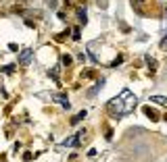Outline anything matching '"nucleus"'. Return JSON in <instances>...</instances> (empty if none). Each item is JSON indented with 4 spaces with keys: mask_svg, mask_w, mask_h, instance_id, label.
<instances>
[{
    "mask_svg": "<svg viewBox=\"0 0 167 162\" xmlns=\"http://www.w3.org/2000/svg\"><path fill=\"white\" fill-rule=\"evenodd\" d=\"M52 100H55V102H61V104L69 102V100H67V94H52Z\"/></svg>",
    "mask_w": 167,
    "mask_h": 162,
    "instance_id": "7",
    "label": "nucleus"
},
{
    "mask_svg": "<svg viewBox=\"0 0 167 162\" xmlns=\"http://www.w3.org/2000/svg\"><path fill=\"white\" fill-rule=\"evenodd\" d=\"M61 62H63L65 67H69L71 65V56H69V54H63V56H61Z\"/></svg>",
    "mask_w": 167,
    "mask_h": 162,
    "instance_id": "9",
    "label": "nucleus"
},
{
    "mask_svg": "<svg viewBox=\"0 0 167 162\" xmlns=\"http://www.w3.org/2000/svg\"><path fill=\"white\" fill-rule=\"evenodd\" d=\"M84 119H86V110L77 112V114L73 116V119H71V125H77V123H80V121H84Z\"/></svg>",
    "mask_w": 167,
    "mask_h": 162,
    "instance_id": "8",
    "label": "nucleus"
},
{
    "mask_svg": "<svg viewBox=\"0 0 167 162\" xmlns=\"http://www.w3.org/2000/svg\"><path fill=\"white\" fill-rule=\"evenodd\" d=\"M31 56H33V50H31V48H25V50L21 52V56H19V65H21V67H27L29 62H31Z\"/></svg>",
    "mask_w": 167,
    "mask_h": 162,
    "instance_id": "3",
    "label": "nucleus"
},
{
    "mask_svg": "<svg viewBox=\"0 0 167 162\" xmlns=\"http://www.w3.org/2000/svg\"><path fill=\"white\" fill-rule=\"evenodd\" d=\"M84 135H86V131H80V133H75L73 137L63 139V141H61V146H63V148H69V146H80V143L84 141Z\"/></svg>",
    "mask_w": 167,
    "mask_h": 162,
    "instance_id": "2",
    "label": "nucleus"
},
{
    "mask_svg": "<svg viewBox=\"0 0 167 162\" xmlns=\"http://www.w3.org/2000/svg\"><path fill=\"white\" fill-rule=\"evenodd\" d=\"M80 38H82V31H80V27H75V29H73V40L80 42Z\"/></svg>",
    "mask_w": 167,
    "mask_h": 162,
    "instance_id": "11",
    "label": "nucleus"
},
{
    "mask_svg": "<svg viewBox=\"0 0 167 162\" xmlns=\"http://www.w3.org/2000/svg\"><path fill=\"white\" fill-rule=\"evenodd\" d=\"M134 2L136 4H142V2H146V0H134ZM134 2H132V4H134Z\"/></svg>",
    "mask_w": 167,
    "mask_h": 162,
    "instance_id": "16",
    "label": "nucleus"
},
{
    "mask_svg": "<svg viewBox=\"0 0 167 162\" xmlns=\"http://www.w3.org/2000/svg\"><path fill=\"white\" fill-rule=\"evenodd\" d=\"M144 114H146V116H148L151 121H159V114H157V112L153 110L151 106H146V108H144Z\"/></svg>",
    "mask_w": 167,
    "mask_h": 162,
    "instance_id": "4",
    "label": "nucleus"
},
{
    "mask_svg": "<svg viewBox=\"0 0 167 162\" xmlns=\"http://www.w3.org/2000/svg\"><path fill=\"white\" fill-rule=\"evenodd\" d=\"M48 75L55 79V81H59V73H57V69H50V71H48Z\"/></svg>",
    "mask_w": 167,
    "mask_h": 162,
    "instance_id": "13",
    "label": "nucleus"
},
{
    "mask_svg": "<svg viewBox=\"0 0 167 162\" xmlns=\"http://www.w3.org/2000/svg\"><path fill=\"white\" fill-rule=\"evenodd\" d=\"M15 71V65H6V67H2V73H6V75H11Z\"/></svg>",
    "mask_w": 167,
    "mask_h": 162,
    "instance_id": "10",
    "label": "nucleus"
},
{
    "mask_svg": "<svg viewBox=\"0 0 167 162\" xmlns=\"http://www.w3.org/2000/svg\"><path fill=\"white\" fill-rule=\"evenodd\" d=\"M77 21L80 23H88V15H86V8H77Z\"/></svg>",
    "mask_w": 167,
    "mask_h": 162,
    "instance_id": "5",
    "label": "nucleus"
},
{
    "mask_svg": "<svg viewBox=\"0 0 167 162\" xmlns=\"http://www.w3.org/2000/svg\"><path fill=\"white\" fill-rule=\"evenodd\" d=\"M151 102L159 104V106H167V98H163V96H151Z\"/></svg>",
    "mask_w": 167,
    "mask_h": 162,
    "instance_id": "6",
    "label": "nucleus"
},
{
    "mask_svg": "<svg viewBox=\"0 0 167 162\" xmlns=\"http://www.w3.org/2000/svg\"><path fill=\"white\" fill-rule=\"evenodd\" d=\"M136 96L130 92V89H121V94L117 96V98H113V100L109 102V112H111V116H115V119H121V116H125V114H130L132 110L136 108Z\"/></svg>",
    "mask_w": 167,
    "mask_h": 162,
    "instance_id": "1",
    "label": "nucleus"
},
{
    "mask_svg": "<svg viewBox=\"0 0 167 162\" xmlns=\"http://www.w3.org/2000/svg\"><path fill=\"white\" fill-rule=\"evenodd\" d=\"M144 58H146V62H148V67H151V71L155 73V67H157V65H155V60H153L151 56H144Z\"/></svg>",
    "mask_w": 167,
    "mask_h": 162,
    "instance_id": "12",
    "label": "nucleus"
},
{
    "mask_svg": "<svg viewBox=\"0 0 167 162\" xmlns=\"http://www.w3.org/2000/svg\"><path fill=\"white\" fill-rule=\"evenodd\" d=\"M161 48H163V50H167V33H165V38L161 40Z\"/></svg>",
    "mask_w": 167,
    "mask_h": 162,
    "instance_id": "15",
    "label": "nucleus"
},
{
    "mask_svg": "<svg viewBox=\"0 0 167 162\" xmlns=\"http://www.w3.org/2000/svg\"><path fill=\"white\" fill-rule=\"evenodd\" d=\"M121 62H123V56H119V58H115L111 62V67H117V65H121Z\"/></svg>",
    "mask_w": 167,
    "mask_h": 162,
    "instance_id": "14",
    "label": "nucleus"
},
{
    "mask_svg": "<svg viewBox=\"0 0 167 162\" xmlns=\"http://www.w3.org/2000/svg\"><path fill=\"white\" fill-rule=\"evenodd\" d=\"M165 15H167V11H165Z\"/></svg>",
    "mask_w": 167,
    "mask_h": 162,
    "instance_id": "17",
    "label": "nucleus"
}]
</instances>
